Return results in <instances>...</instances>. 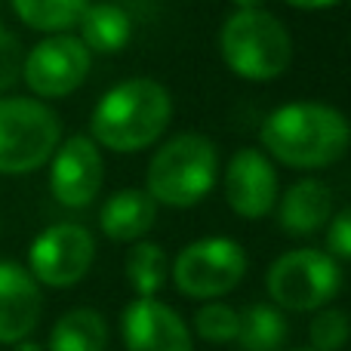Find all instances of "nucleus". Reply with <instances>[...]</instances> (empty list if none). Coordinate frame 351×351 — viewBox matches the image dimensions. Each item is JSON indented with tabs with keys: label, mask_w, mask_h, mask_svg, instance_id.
Returning <instances> with one entry per match:
<instances>
[{
	"label": "nucleus",
	"mask_w": 351,
	"mask_h": 351,
	"mask_svg": "<svg viewBox=\"0 0 351 351\" xmlns=\"http://www.w3.org/2000/svg\"><path fill=\"white\" fill-rule=\"evenodd\" d=\"M259 142L271 160L293 170H324L346 158L351 123L327 102H287L265 114Z\"/></svg>",
	"instance_id": "obj_1"
},
{
	"label": "nucleus",
	"mask_w": 351,
	"mask_h": 351,
	"mask_svg": "<svg viewBox=\"0 0 351 351\" xmlns=\"http://www.w3.org/2000/svg\"><path fill=\"white\" fill-rule=\"evenodd\" d=\"M173 121V96L154 77H127L96 102L90 139L114 154H136L158 145Z\"/></svg>",
	"instance_id": "obj_2"
},
{
	"label": "nucleus",
	"mask_w": 351,
	"mask_h": 351,
	"mask_svg": "<svg viewBox=\"0 0 351 351\" xmlns=\"http://www.w3.org/2000/svg\"><path fill=\"white\" fill-rule=\"evenodd\" d=\"M219 182V148L204 133H179L152 154L145 191L170 210L197 206Z\"/></svg>",
	"instance_id": "obj_3"
},
{
	"label": "nucleus",
	"mask_w": 351,
	"mask_h": 351,
	"mask_svg": "<svg viewBox=\"0 0 351 351\" xmlns=\"http://www.w3.org/2000/svg\"><path fill=\"white\" fill-rule=\"evenodd\" d=\"M219 53L231 74L250 84H268L290 71L293 37L265 6L234 10L219 31Z\"/></svg>",
	"instance_id": "obj_4"
},
{
	"label": "nucleus",
	"mask_w": 351,
	"mask_h": 351,
	"mask_svg": "<svg viewBox=\"0 0 351 351\" xmlns=\"http://www.w3.org/2000/svg\"><path fill=\"white\" fill-rule=\"evenodd\" d=\"M62 142V121L47 102L0 96V176H28L49 164Z\"/></svg>",
	"instance_id": "obj_5"
},
{
	"label": "nucleus",
	"mask_w": 351,
	"mask_h": 351,
	"mask_svg": "<svg viewBox=\"0 0 351 351\" xmlns=\"http://www.w3.org/2000/svg\"><path fill=\"white\" fill-rule=\"evenodd\" d=\"M265 290L280 311H317L342 290V265L317 247H299L268 265Z\"/></svg>",
	"instance_id": "obj_6"
},
{
	"label": "nucleus",
	"mask_w": 351,
	"mask_h": 351,
	"mask_svg": "<svg viewBox=\"0 0 351 351\" xmlns=\"http://www.w3.org/2000/svg\"><path fill=\"white\" fill-rule=\"evenodd\" d=\"M247 250L234 237H200L176 253L170 265L173 287L188 299L216 302L247 278Z\"/></svg>",
	"instance_id": "obj_7"
},
{
	"label": "nucleus",
	"mask_w": 351,
	"mask_h": 351,
	"mask_svg": "<svg viewBox=\"0 0 351 351\" xmlns=\"http://www.w3.org/2000/svg\"><path fill=\"white\" fill-rule=\"evenodd\" d=\"M96 259V237L77 222H56L43 228L28 247V271L37 284L68 290L90 274Z\"/></svg>",
	"instance_id": "obj_8"
},
{
	"label": "nucleus",
	"mask_w": 351,
	"mask_h": 351,
	"mask_svg": "<svg viewBox=\"0 0 351 351\" xmlns=\"http://www.w3.org/2000/svg\"><path fill=\"white\" fill-rule=\"evenodd\" d=\"M93 68V53L74 34H47L25 53L22 77L40 99H65L84 86Z\"/></svg>",
	"instance_id": "obj_9"
},
{
	"label": "nucleus",
	"mask_w": 351,
	"mask_h": 351,
	"mask_svg": "<svg viewBox=\"0 0 351 351\" xmlns=\"http://www.w3.org/2000/svg\"><path fill=\"white\" fill-rule=\"evenodd\" d=\"M105 182L102 148L86 133L68 136L49 158V191L68 210H84L96 200Z\"/></svg>",
	"instance_id": "obj_10"
},
{
	"label": "nucleus",
	"mask_w": 351,
	"mask_h": 351,
	"mask_svg": "<svg viewBox=\"0 0 351 351\" xmlns=\"http://www.w3.org/2000/svg\"><path fill=\"white\" fill-rule=\"evenodd\" d=\"M222 191L225 204L241 219H265L274 213L280 197V179L278 167L259 148H241L228 158L222 173Z\"/></svg>",
	"instance_id": "obj_11"
},
{
	"label": "nucleus",
	"mask_w": 351,
	"mask_h": 351,
	"mask_svg": "<svg viewBox=\"0 0 351 351\" xmlns=\"http://www.w3.org/2000/svg\"><path fill=\"white\" fill-rule=\"evenodd\" d=\"M127 351H194V339L182 315L160 299H133L121 315Z\"/></svg>",
	"instance_id": "obj_12"
},
{
	"label": "nucleus",
	"mask_w": 351,
	"mask_h": 351,
	"mask_svg": "<svg viewBox=\"0 0 351 351\" xmlns=\"http://www.w3.org/2000/svg\"><path fill=\"white\" fill-rule=\"evenodd\" d=\"M43 293L31 271L19 262L0 259V346H16L37 330Z\"/></svg>",
	"instance_id": "obj_13"
},
{
	"label": "nucleus",
	"mask_w": 351,
	"mask_h": 351,
	"mask_svg": "<svg viewBox=\"0 0 351 351\" xmlns=\"http://www.w3.org/2000/svg\"><path fill=\"white\" fill-rule=\"evenodd\" d=\"M274 213H278V225L284 234L311 237L327 228V222L333 219V191L327 182L305 176L280 194Z\"/></svg>",
	"instance_id": "obj_14"
},
{
	"label": "nucleus",
	"mask_w": 351,
	"mask_h": 351,
	"mask_svg": "<svg viewBox=\"0 0 351 351\" xmlns=\"http://www.w3.org/2000/svg\"><path fill=\"white\" fill-rule=\"evenodd\" d=\"M158 222V204L145 188H121L99 210V228L108 241L136 243Z\"/></svg>",
	"instance_id": "obj_15"
},
{
	"label": "nucleus",
	"mask_w": 351,
	"mask_h": 351,
	"mask_svg": "<svg viewBox=\"0 0 351 351\" xmlns=\"http://www.w3.org/2000/svg\"><path fill=\"white\" fill-rule=\"evenodd\" d=\"M77 28L90 53H121L133 40V16L121 3H90Z\"/></svg>",
	"instance_id": "obj_16"
},
{
	"label": "nucleus",
	"mask_w": 351,
	"mask_h": 351,
	"mask_svg": "<svg viewBox=\"0 0 351 351\" xmlns=\"http://www.w3.org/2000/svg\"><path fill=\"white\" fill-rule=\"evenodd\" d=\"M108 324L96 308H71L53 324L47 351H105Z\"/></svg>",
	"instance_id": "obj_17"
},
{
	"label": "nucleus",
	"mask_w": 351,
	"mask_h": 351,
	"mask_svg": "<svg viewBox=\"0 0 351 351\" xmlns=\"http://www.w3.org/2000/svg\"><path fill=\"white\" fill-rule=\"evenodd\" d=\"M123 274H127V284L133 287L136 299H158V293L167 287L170 278V259H167V250L154 241H136L127 250V259H123Z\"/></svg>",
	"instance_id": "obj_18"
},
{
	"label": "nucleus",
	"mask_w": 351,
	"mask_h": 351,
	"mask_svg": "<svg viewBox=\"0 0 351 351\" xmlns=\"http://www.w3.org/2000/svg\"><path fill=\"white\" fill-rule=\"evenodd\" d=\"M290 336L284 311L271 302H256L247 311H241V330H237V346L241 351H280Z\"/></svg>",
	"instance_id": "obj_19"
},
{
	"label": "nucleus",
	"mask_w": 351,
	"mask_h": 351,
	"mask_svg": "<svg viewBox=\"0 0 351 351\" xmlns=\"http://www.w3.org/2000/svg\"><path fill=\"white\" fill-rule=\"evenodd\" d=\"M90 0H12L19 22L43 34H68L77 28Z\"/></svg>",
	"instance_id": "obj_20"
},
{
	"label": "nucleus",
	"mask_w": 351,
	"mask_h": 351,
	"mask_svg": "<svg viewBox=\"0 0 351 351\" xmlns=\"http://www.w3.org/2000/svg\"><path fill=\"white\" fill-rule=\"evenodd\" d=\"M237 330H241V311L225 302H206L194 311V333L204 342H213V346L234 342Z\"/></svg>",
	"instance_id": "obj_21"
},
{
	"label": "nucleus",
	"mask_w": 351,
	"mask_h": 351,
	"mask_svg": "<svg viewBox=\"0 0 351 351\" xmlns=\"http://www.w3.org/2000/svg\"><path fill=\"white\" fill-rule=\"evenodd\" d=\"M351 336V321L342 308H333V305H324L317 308L315 321L308 327V348L315 351H339L348 342Z\"/></svg>",
	"instance_id": "obj_22"
},
{
	"label": "nucleus",
	"mask_w": 351,
	"mask_h": 351,
	"mask_svg": "<svg viewBox=\"0 0 351 351\" xmlns=\"http://www.w3.org/2000/svg\"><path fill=\"white\" fill-rule=\"evenodd\" d=\"M22 43L6 25H0V93H6L22 77Z\"/></svg>",
	"instance_id": "obj_23"
},
{
	"label": "nucleus",
	"mask_w": 351,
	"mask_h": 351,
	"mask_svg": "<svg viewBox=\"0 0 351 351\" xmlns=\"http://www.w3.org/2000/svg\"><path fill=\"white\" fill-rule=\"evenodd\" d=\"M324 231H327V253L336 262H351V206L333 213Z\"/></svg>",
	"instance_id": "obj_24"
},
{
	"label": "nucleus",
	"mask_w": 351,
	"mask_h": 351,
	"mask_svg": "<svg viewBox=\"0 0 351 351\" xmlns=\"http://www.w3.org/2000/svg\"><path fill=\"white\" fill-rule=\"evenodd\" d=\"M293 10H330V6L342 3V0H284Z\"/></svg>",
	"instance_id": "obj_25"
},
{
	"label": "nucleus",
	"mask_w": 351,
	"mask_h": 351,
	"mask_svg": "<svg viewBox=\"0 0 351 351\" xmlns=\"http://www.w3.org/2000/svg\"><path fill=\"white\" fill-rule=\"evenodd\" d=\"M234 10H259V6H265V0H228Z\"/></svg>",
	"instance_id": "obj_26"
},
{
	"label": "nucleus",
	"mask_w": 351,
	"mask_h": 351,
	"mask_svg": "<svg viewBox=\"0 0 351 351\" xmlns=\"http://www.w3.org/2000/svg\"><path fill=\"white\" fill-rule=\"evenodd\" d=\"M12 351H47V348L37 346V342H31V339H22V342H16V346H12Z\"/></svg>",
	"instance_id": "obj_27"
},
{
	"label": "nucleus",
	"mask_w": 351,
	"mask_h": 351,
	"mask_svg": "<svg viewBox=\"0 0 351 351\" xmlns=\"http://www.w3.org/2000/svg\"><path fill=\"white\" fill-rule=\"evenodd\" d=\"M290 351H315V348H290Z\"/></svg>",
	"instance_id": "obj_28"
},
{
	"label": "nucleus",
	"mask_w": 351,
	"mask_h": 351,
	"mask_svg": "<svg viewBox=\"0 0 351 351\" xmlns=\"http://www.w3.org/2000/svg\"><path fill=\"white\" fill-rule=\"evenodd\" d=\"M348 43H351V34H348Z\"/></svg>",
	"instance_id": "obj_29"
}]
</instances>
